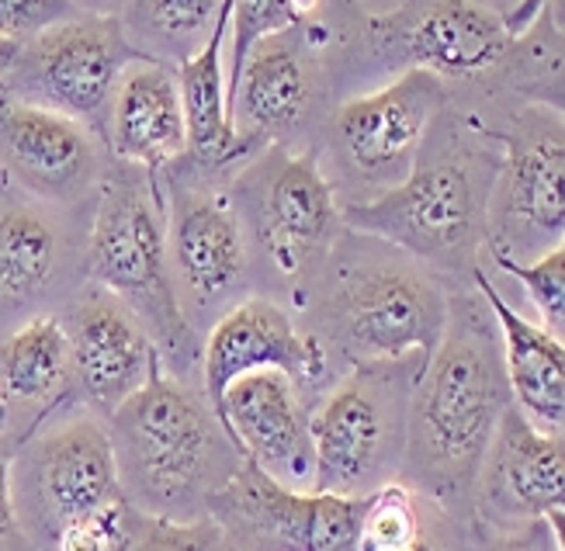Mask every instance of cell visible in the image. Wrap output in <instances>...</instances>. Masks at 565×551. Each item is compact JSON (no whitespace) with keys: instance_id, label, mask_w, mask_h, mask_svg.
Listing matches in <instances>:
<instances>
[{"instance_id":"cell-13","label":"cell","mask_w":565,"mask_h":551,"mask_svg":"<svg viewBox=\"0 0 565 551\" xmlns=\"http://www.w3.org/2000/svg\"><path fill=\"white\" fill-rule=\"evenodd\" d=\"M90 209H63L0 178V337L60 306L87 282Z\"/></svg>"},{"instance_id":"cell-5","label":"cell","mask_w":565,"mask_h":551,"mask_svg":"<svg viewBox=\"0 0 565 551\" xmlns=\"http://www.w3.org/2000/svg\"><path fill=\"white\" fill-rule=\"evenodd\" d=\"M87 282L108 288L136 312L170 374L184 382L202 374V337L184 319L170 278L157 173L111 157L87 225Z\"/></svg>"},{"instance_id":"cell-30","label":"cell","mask_w":565,"mask_h":551,"mask_svg":"<svg viewBox=\"0 0 565 551\" xmlns=\"http://www.w3.org/2000/svg\"><path fill=\"white\" fill-rule=\"evenodd\" d=\"M21 437L14 431H0V548H29L14 513V489H11V462Z\"/></svg>"},{"instance_id":"cell-28","label":"cell","mask_w":565,"mask_h":551,"mask_svg":"<svg viewBox=\"0 0 565 551\" xmlns=\"http://www.w3.org/2000/svg\"><path fill=\"white\" fill-rule=\"evenodd\" d=\"M306 18L295 8V0H233L230 8V60H226V97L233 94L247 53L271 32L302 24Z\"/></svg>"},{"instance_id":"cell-34","label":"cell","mask_w":565,"mask_h":551,"mask_svg":"<svg viewBox=\"0 0 565 551\" xmlns=\"http://www.w3.org/2000/svg\"><path fill=\"white\" fill-rule=\"evenodd\" d=\"M8 427V403H4V392H0V431Z\"/></svg>"},{"instance_id":"cell-12","label":"cell","mask_w":565,"mask_h":551,"mask_svg":"<svg viewBox=\"0 0 565 551\" xmlns=\"http://www.w3.org/2000/svg\"><path fill=\"white\" fill-rule=\"evenodd\" d=\"M139 56L118 14L81 11L21 42L0 87L90 125L108 142L115 87Z\"/></svg>"},{"instance_id":"cell-23","label":"cell","mask_w":565,"mask_h":551,"mask_svg":"<svg viewBox=\"0 0 565 551\" xmlns=\"http://www.w3.org/2000/svg\"><path fill=\"white\" fill-rule=\"evenodd\" d=\"M476 292L486 298L489 312H493L500 340H503V371L513 403L524 410L531 423L542 431L562 434L565 427V343L562 337L548 333L542 322L524 319L513 309L500 285L479 267L472 274Z\"/></svg>"},{"instance_id":"cell-3","label":"cell","mask_w":565,"mask_h":551,"mask_svg":"<svg viewBox=\"0 0 565 551\" xmlns=\"http://www.w3.org/2000/svg\"><path fill=\"white\" fill-rule=\"evenodd\" d=\"M451 288L409 250L343 225L299 309L333 374L361 361L430 354L448 322Z\"/></svg>"},{"instance_id":"cell-26","label":"cell","mask_w":565,"mask_h":551,"mask_svg":"<svg viewBox=\"0 0 565 551\" xmlns=\"http://www.w3.org/2000/svg\"><path fill=\"white\" fill-rule=\"evenodd\" d=\"M434 504L406 486L403 479H388L379 489L364 492L358 551H420L430 548L427 513Z\"/></svg>"},{"instance_id":"cell-1","label":"cell","mask_w":565,"mask_h":551,"mask_svg":"<svg viewBox=\"0 0 565 551\" xmlns=\"http://www.w3.org/2000/svg\"><path fill=\"white\" fill-rule=\"evenodd\" d=\"M503 340L486 298L455 288L448 322L413 382L399 479L455 528H476V479L510 406Z\"/></svg>"},{"instance_id":"cell-4","label":"cell","mask_w":565,"mask_h":551,"mask_svg":"<svg viewBox=\"0 0 565 551\" xmlns=\"http://www.w3.org/2000/svg\"><path fill=\"white\" fill-rule=\"evenodd\" d=\"M121 496L167 520H202L247 462L202 385L163 364L108 416Z\"/></svg>"},{"instance_id":"cell-33","label":"cell","mask_w":565,"mask_h":551,"mask_svg":"<svg viewBox=\"0 0 565 551\" xmlns=\"http://www.w3.org/2000/svg\"><path fill=\"white\" fill-rule=\"evenodd\" d=\"M18 49H21V42H14V39H4V35H0V84H4V77L11 73V66H14V56H18Z\"/></svg>"},{"instance_id":"cell-11","label":"cell","mask_w":565,"mask_h":551,"mask_svg":"<svg viewBox=\"0 0 565 551\" xmlns=\"http://www.w3.org/2000/svg\"><path fill=\"white\" fill-rule=\"evenodd\" d=\"M500 142V173L489 194L486 250L534 261L565 236V121L558 108L524 105L489 125Z\"/></svg>"},{"instance_id":"cell-15","label":"cell","mask_w":565,"mask_h":551,"mask_svg":"<svg viewBox=\"0 0 565 551\" xmlns=\"http://www.w3.org/2000/svg\"><path fill=\"white\" fill-rule=\"evenodd\" d=\"M361 39L382 63L427 70L451 84H497L513 35L486 0H403L396 11L364 18Z\"/></svg>"},{"instance_id":"cell-16","label":"cell","mask_w":565,"mask_h":551,"mask_svg":"<svg viewBox=\"0 0 565 551\" xmlns=\"http://www.w3.org/2000/svg\"><path fill=\"white\" fill-rule=\"evenodd\" d=\"M364 496L291 489L243 462L215 492L209 517L226 548H291V551H358Z\"/></svg>"},{"instance_id":"cell-18","label":"cell","mask_w":565,"mask_h":551,"mask_svg":"<svg viewBox=\"0 0 565 551\" xmlns=\"http://www.w3.org/2000/svg\"><path fill=\"white\" fill-rule=\"evenodd\" d=\"M70 347V406L111 416L163 364L153 337L118 298L84 282L60 306Z\"/></svg>"},{"instance_id":"cell-17","label":"cell","mask_w":565,"mask_h":551,"mask_svg":"<svg viewBox=\"0 0 565 551\" xmlns=\"http://www.w3.org/2000/svg\"><path fill=\"white\" fill-rule=\"evenodd\" d=\"M111 163L108 142L90 125L0 87V178L39 202L94 205Z\"/></svg>"},{"instance_id":"cell-10","label":"cell","mask_w":565,"mask_h":551,"mask_svg":"<svg viewBox=\"0 0 565 551\" xmlns=\"http://www.w3.org/2000/svg\"><path fill=\"white\" fill-rule=\"evenodd\" d=\"M448 102L445 81L409 66L379 91L333 108L312 146L337 198L348 194L343 205L372 202L396 188L413 170L434 115Z\"/></svg>"},{"instance_id":"cell-8","label":"cell","mask_w":565,"mask_h":551,"mask_svg":"<svg viewBox=\"0 0 565 551\" xmlns=\"http://www.w3.org/2000/svg\"><path fill=\"white\" fill-rule=\"evenodd\" d=\"M424 361V354L361 361L316 395L309 413L312 489L364 496L399 479L409 395Z\"/></svg>"},{"instance_id":"cell-20","label":"cell","mask_w":565,"mask_h":551,"mask_svg":"<svg viewBox=\"0 0 565 551\" xmlns=\"http://www.w3.org/2000/svg\"><path fill=\"white\" fill-rule=\"evenodd\" d=\"M260 368L288 371L312 399L337 379L327 350L309 330H302V322L281 298L250 292L202 337V392L212 410L218 413L223 406L230 382Z\"/></svg>"},{"instance_id":"cell-31","label":"cell","mask_w":565,"mask_h":551,"mask_svg":"<svg viewBox=\"0 0 565 551\" xmlns=\"http://www.w3.org/2000/svg\"><path fill=\"white\" fill-rule=\"evenodd\" d=\"M348 11H358V18H379V14H388L396 11L403 0H340Z\"/></svg>"},{"instance_id":"cell-7","label":"cell","mask_w":565,"mask_h":551,"mask_svg":"<svg viewBox=\"0 0 565 551\" xmlns=\"http://www.w3.org/2000/svg\"><path fill=\"white\" fill-rule=\"evenodd\" d=\"M233 170L178 157L160 173L174 295L191 330H205L254 292V250L230 191Z\"/></svg>"},{"instance_id":"cell-6","label":"cell","mask_w":565,"mask_h":551,"mask_svg":"<svg viewBox=\"0 0 565 551\" xmlns=\"http://www.w3.org/2000/svg\"><path fill=\"white\" fill-rule=\"evenodd\" d=\"M230 191L254 250V278H271L275 298L285 295L299 312L343 233L340 198L316 146H264L233 173Z\"/></svg>"},{"instance_id":"cell-25","label":"cell","mask_w":565,"mask_h":551,"mask_svg":"<svg viewBox=\"0 0 565 551\" xmlns=\"http://www.w3.org/2000/svg\"><path fill=\"white\" fill-rule=\"evenodd\" d=\"M223 8L226 0H132L118 18L146 60L181 66L202 49Z\"/></svg>"},{"instance_id":"cell-24","label":"cell","mask_w":565,"mask_h":551,"mask_svg":"<svg viewBox=\"0 0 565 551\" xmlns=\"http://www.w3.org/2000/svg\"><path fill=\"white\" fill-rule=\"evenodd\" d=\"M0 392L8 431L18 437L70 406V347L60 312H39L0 337Z\"/></svg>"},{"instance_id":"cell-9","label":"cell","mask_w":565,"mask_h":551,"mask_svg":"<svg viewBox=\"0 0 565 551\" xmlns=\"http://www.w3.org/2000/svg\"><path fill=\"white\" fill-rule=\"evenodd\" d=\"M11 489L29 548H60L73 528L121 499L108 420L87 406L49 413L14 451Z\"/></svg>"},{"instance_id":"cell-14","label":"cell","mask_w":565,"mask_h":551,"mask_svg":"<svg viewBox=\"0 0 565 551\" xmlns=\"http://www.w3.org/2000/svg\"><path fill=\"white\" fill-rule=\"evenodd\" d=\"M330 42L333 29L312 18L264 35L247 53L230 94V121L236 142L250 157L264 146H295V139L327 121L323 94Z\"/></svg>"},{"instance_id":"cell-19","label":"cell","mask_w":565,"mask_h":551,"mask_svg":"<svg viewBox=\"0 0 565 551\" xmlns=\"http://www.w3.org/2000/svg\"><path fill=\"white\" fill-rule=\"evenodd\" d=\"M565 441L542 431L513 403L503 410L476 479V528L531 531L537 523L562 538Z\"/></svg>"},{"instance_id":"cell-27","label":"cell","mask_w":565,"mask_h":551,"mask_svg":"<svg viewBox=\"0 0 565 551\" xmlns=\"http://www.w3.org/2000/svg\"><path fill=\"white\" fill-rule=\"evenodd\" d=\"M489 257H493V264L507 278H513L524 288L531 306L542 316V327L562 337L565 333V243L545 250L534 261H510L503 254H493V250H489Z\"/></svg>"},{"instance_id":"cell-21","label":"cell","mask_w":565,"mask_h":551,"mask_svg":"<svg viewBox=\"0 0 565 551\" xmlns=\"http://www.w3.org/2000/svg\"><path fill=\"white\" fill-rule=\"evenodd\" d=\"M316 399L281 368L239 374L223 392L218 420L236 437L243 458L291 489H312L309 413Z\"/></svg>"},{"instance_id":"cell-2","label":"cell","mask_w":565,"mask_h":551,"mask_svg":"<svg viewBox=\"0 0 565 551\" xmlns=\"http://www.w3.org/2000/svg\"><path fill=\"white\" fill-rule=\"evenodd\" d=\"M500 160L486 121L448 102L434 115L413 170L372 202L343 205V225L409 250L445 282L472 285L486 254Z\"/></svg>"},{"instance_id":"cell-32","label":"cell","mask_w":565,"mask_h":551,"mask_svg":"<svg viewBox=\"0 0 565 551\" xmlns=\"http://www.w3.org/2000/svg\"><path fill=\"white\" fill-rule=\"evenodd\" d=\"M70 4L84 14H121L132 0H70Z\"/></svg>"},{"instance_id":"cell-22","label":"cell","mask_w":565,"mask_h":551,"mask_svg":"<svg viewBox=\"0 0 565 551\" xmlns=\"http://www.w3.org/2000/svg\"><path fill=\"white\" fill-rule=\"evenodd\" d=\"M108 149L115 160L163 173L188 153V118L178 70L160 60H132L121 73L108 118Z\"/></svg>"},{"instance_id":"cell-29","label":"cell","mask_w":565,"mask_h":551,"mask_svg":"<svg viewBox=\"0 0 565 551\" xmlns=\"http://www.w3.org/2000/svg\"><path fill=\"white\" fill-rule=\"evenodd\" d=\"M81 14L70 0H0V35L29 42L32 35Z\"/></svg>"}]
</instances>
